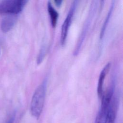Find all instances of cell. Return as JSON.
<instances>
[{"label": "cell", "mask_w": 123, "mask_h": 123, "mask_svg": "<svg viewBox=\"0 0 123 123\" xmlns=\"http://www.w3.org/2000/svg\"><path fill=\"white\" fill-rule=\"evenodd\" d=\"M111 63H107L101 70L98 77V87H97V93L99 98H101L103 94V84L106 76L110 70Z\"/></svg>", "instance_id": "obj_6"}, {"label": "cell", "mask_w": 123, "mask_h": 123, "mask_svg": "<svg viewBox=\"0 0 123 123\" xmlns=\"http://www.w3.org/2000/svg\"><path fill=\"white\" fill-rule=\"evenodd\" d=\"M77 4V1L76 0H74L73 2L62 26L60 36V43L62 46H63L65 43L69 28L71 24Z\"/></svg>", "instance_id": "obj_3"}, {"label": "cell", "mask_w": 123, "mask_h": 123, "mask_svg": "<svg viewBox=\"0 0 123 123\" xmlns=\"http://www.w3.org/2000/svg\"></svg>", "instance_id": "obj_13"}, {"label": "cell", "mask_w": 123, "mask_h": 123, "mask_svg": "<svg viewBox=\"0 0 123 123\" xmlns=\"http://www.w3.org/2000/svg\"><path fill=\"white\" fill-rule=\"evenodd\" d=\"M46 45H43L41 49L40 50L39 53L38 55V57L37 58V64H39L43 60V59L44 57V56L46 53Z\"/></svg>", "instance_id": "obj_9"}, {"label": "cell", "mask_w": 123, "mask_h": 123, "mask_svg": "<svg viewBox=\"0 0 123 123\" xmlns=\"http://www.w3.org/2000/svg\"><path fill=\"white\" fill-rule=\"evenodd\" d=\"M17 19V14H6L0 22V28L3 33L9 31L14 26Z\"/></svg>", "instance_id": "obj_5"}, {"label": "cell", "mask_w": 123, "mask_h": 123, "mask_svg": "<svg viewBox=\"0 0 123 123\" xmlns=\"http://www.w3.org/2000/svg\"><path fill=\"white\" fill-rule=\"evenodd\" d=\"M105 115L98 111V115L96 117L95 123H104Z\"/></svg>", "instance_id": "obj_10"}, {"label": "cell", "mask_w": 123, "mask_h": 123, "mask_svg": "<svg viewBox=\"0 0 123 123\" xmlns=\"http://www.w3.org/2000/svg\"><path fill=\"white\" fill-rule=\"evenodd\" d=\"M48 11L50 16L51 25L53 27H55L57 23L59 13L49 1L48 2Z\"/></svg>", "instance_id": "obj_7"}, {"label": "cell", "mask_w": 123, "mask_h": 123, "mask_svg": "<svg viewBox=\"0 0 123 123\" xmlns=\"http://www.w3.org/2000/svg\"><path fill=\"white\" fill-rule=\"evenodd\" d=\"M46 93V83L44 81L36 89L30 103V112L33 116L39 118L44 105Z\"/></svg>", "instance_id": "obj_1"}, {"label": "cell", "mask_w": 123, "mask_h": 123, "mask_svg": "<svg viewBox=\"0 0 123 123\" xmlns=\"http://www.w3.org/2000/svg\"><path fill=\"white\" fill-rule=\"evenodd\" d=\"M14 120V116H12L6 123H13Z\"/></svg>", "instance_id": "obj_12"}, {"label": "cell", "mask_w": 123, "mask_h": 123, "mask_svg": "<svg viewBox=\"0 0 123 123\" xmlns=\"http://www.w3.org/2000/svg\"><path fill=\"white\" fill-rule=\"evenodd\" d=\"M114 1H113L112 3H111V7L110 8V10L108 12V13L106 16V17L105 18V20L103 23V25L102 26V28H101V32H100V39H101L102 38V37H103L104 36V34L105 33V30L106 29V27H107V24L110 20V18L111 17V13L112 12V11H113V6H114Z\"/></svg>", "instance_id": "obj_8"}, {"label": "cell", "mask_w": 123, "mask_h": 123, "mask_svg": "<svg viewBox=\"0 0 123 123\" xmlns=\"http://www.w3.org/2000/svg\"><path fill=\"white\" fill-rule=\"evenodd\" d=\"M26 0H5L0 1V14H17L27 2Z\"/></svg>", "instance_id": "obj_2"}, {"label": "cell", "mask_w": 123, "mask_h": 123, "mask_svg": "<svg viewBox=\"0 0 123 123\" xmlns=\"http://www.w3.org/2000/svg\"><path fill=\"white\" fill-rule=\"evenodd\" d=\"M54 2H55V4L57 6H59L61 5L62 1L61 0H55Z\"/></svg>", "instance_id": "obj_11"}, {"label": "cell", "mask_w": 123, "mask_h": 123, "mask_svg": "<svg viewBox=\"0 0 123 123\" xmlns=\"http://www.w3.org/2000/svg\"><path fill=\"white\" fill-rule=\"evenodd\" d=\"M118 107V99L114 95L107 109L104 123H114Z\"/></svg>", "instance_id": "obj_4"}]
</instances>
